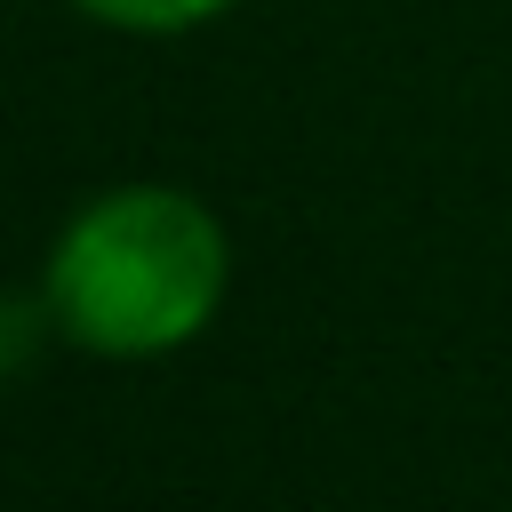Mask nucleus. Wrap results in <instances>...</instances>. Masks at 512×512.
<instances>
[{"mask_svg": "<svg viewBox=\"0 0 512 512\" xmlns=\"http://www.w3.org/2000/svg\"><path fill=\"white\" fill-rule=\"evenodd\" d=\"M80 16L112 24V32H144V40H168V32H192V24H216L232 0H72Z\"/></svg>", "mask_w": 512, "mask_h": 512, "instance_id": "nucleus-2", "label": "nucleus"}, {"mask_svg": "<svg viewBox=\"0 0 512 512\" xmlns=\"http://www.w3.org/2000/svg\"><path fill=\"white\" fill-rule=\"evenodd\" d=\"M232 288V240L184 184H112L64 216L40 264V304L96 360L184 352Z\"/></svg>", "mask_w": 512, "mask_h": 512, "instance_id": "nucleus-1", "label": "nucleus"}, {"mask_svg": "<svg viewBox=\"0 0 512 512\" xmlns=\"http://www.w3.org/2000/svg\"><path fill=\"white\" fill-rule=\"evenodd\" d=\"M40 336H56L48 304H40V296H0V384L40 352Z\"/></svg>", "mask_w": 512, "mask_h": 512, "instance_id": "nucleus-3", "label": "nucleus"}]
</instances>
